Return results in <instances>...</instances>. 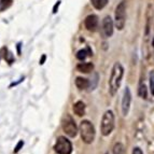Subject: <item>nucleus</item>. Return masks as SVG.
<instances>
[{
    "mask_svg": "<svg viewBox=\"0 0 154 154\" xmlns=\"http://www.w3.org/2000/svg\"><path fill=\"white\" fill-rule=\"evenodd\" d=\"M124 77V68L121 63H114L112 69H111L110 78H109V94L114 96L118 93L119 88L122 84V80Z\"/></svg>",
    "mask_w": 154,
    "mask_h": 154,
    "instance_id": "f257e3e1",
    "label": "nucleus"
},
{
    "mask_svg": "<svg viewBox=\"0 0 154 154\" xmlns=\"http://www.w3.org/2000/svg\"><path fill=\"white\" fill-rule=\"evenodd\" d=\"M79 131H80V135H81V139H82L83 142H85V143L90 144L95 140V136H96L95 127H94L92 122H90L88 120H83L80 123Z\"/></svg>",
    "mask_w": 154,
    "mask_h": 154,
    "instance_id": "f03ea898",
    "label": "nucleus"
},
{
    "mask_svg": "<svg viewBox=\"0 0 154 154\" xmlns=\"http://www.w3.org/2000/svg\"><path fill=\"white\" fill-rule=\"evenodd\" d=\"M114 122H116V118H114L113 111L107 110L103 113L101 123H100V131H101L103 136H109L112 133L113 128H114Z\"/></svg>",
    "mask_w": 154,
    "mask_h": 154,
    "instance_id": "7ed1b4c3",
    "label": "nucleus"
},
{
    "mask_svg": "<svg viewBox=\"0 0 154 154\" xmlns=\"http://www.w3.org/2000/svg\"><path fill=\"white\" fill-rule=\"evenodd\" d=\"M126 22V2L122 0L121 2L116 5L114 12V25L118 30H123Z\"/></svg>",
    "mask_w": 154,
    "mask_h": 154,
    "instance_id": "20e7f679",
    "label": "nucleus"
},
{
    "mask_svg": "<svg viewBox=\"0 0 154 154\" xmlns=\"http://www.w3.org/2000/svg\"><path fill=\"white\" fill-rule=\"evenodd\" d=\"M62 128L64 131V133L67 136L70 138H75L78 135V126L75 124V120L71 118V116L66 114V116H64L62 121Z\"/></svg>",
    "mask_w": 154,
    "mask_h": 154,
    "instance_id": "39448f33",
    "label": "nucleus"
},
{
    "mask_svg": "<svg viewBox=\"0 0 154 154\" xmlns=\"http://www.w3.org/2000/svg\"><path fill=\"white\" fill-rule=\"evenodd\" d=\"M54 150L58 154H71L72 152V144L70 140L66 137H58L56 140V143L54 146Z\"/></svg>",
    "mask_w": 154,
    "mask_h": 154,
    "instance_id": "423d86ee",
    "label": "nucleus"
},
{
    "mask_svg": "<svg viewBox=\"0 0 154 154\" xmlns=\"http://www.w3.org/2000/svg\"><path fill=\"white\" fill-rule=\"evenodd\" d=\"M131 88L128 86H126L123 93V97H122V105H121V110H122V116H127L131 110Z\"/></svg>",
    "mask_w": 154,
    "mask_h": 154,
    "instance_id": "0eeeda50",
    "label": "nucleus"
},
{
    "mask_svg": "<svg viewBox=\"0 0 154 154\" xmlns=\"http://www.w3.org/2000/svg\"><path fill=\"white\" fill-rule=\"evenodd\" d=\"M114 21L110 17L109 15L105 16L103 20V36L106 38H110L113 35V30H114Z\"/></svg>",
    "mask_w": 154,
    "mask_h": 154,
    "instance_id": "6e6552de",
    "label": "nucleus"
},
{
    "mask_svg": "<svg viewBox=\"0 0 154 154\" xmlns=\"http://www.w3.org/2000/svg\"><path fill=\"white\" fill-rule=\"evenodd\" d=\"M84 26L88 31H96L98 28V17L95 14L88 15L84 20Z\"/></svg>",
    "mask_w": 154,
    "mask_h": 154,
    "instance_id": "1a4fd4ad",
    "label": "nucleus"
},
{
    "mask_svg": "<svg viewBox=\"0 0 154 154\" xmlns=\"http://www.w3.org/2000/svg\"><path fill=\"white\" fill-rule=\"evenodd\" d=\"M75 86L79 88L80 91H84L88 90V88H91V81L88 79H85L82 77H78L75 81Z\"/></svg>",
    "mask_w": 154,
    "mask_h": 154,
    "instance_id": "9d476101",
    "label": "nucleus"
},
{
    "mask_svg": "<svg viewBox=\"0 0 154 154\" xmlns=\"http://www.w3.org/2000/svg\"><path fill=\"white\" fill-rule=\"evenodd\" d=\"M94 69V65L92 63H80L77 66V70L82 73H90Z\"/></svg>",
    "mask_w": 154,
    "mask_h": 154,
    "instance_id": "9b49d317",
    "label": "nucleus"
},
{
    "mask_svg": "<svg viewBox=\"0 0 154 154\" xmlns=\"http://www.w3.org/2000/svg\"><path fill=\"white\" fill-rule=\"evenodd\" d=\"M73 112L77 114L78 116H83L85 114V103L81 100L77 101L73 105Z\"/></svg>",
    "mask_w": 154,
    "mask_h": 154,
    "instance_id": "f8f14e48",
    "label": "nucleus"
},
{
    "mask_svg": "<svg viewBox=\"0 0 154 154\" xmlns=\"http://www.w3.org/2000/svg\"><path fill=\"white\" fill-rule=\"evenodd\" d=\"M91 2L96 10H103L108 5V0H91Z\"/></svg>",
    "mask_w": 154,
    "mask_h": 154,
    "instance_id": "ddd939ff",
    "label": "nucleus"
},
{
    "mask_svg": "<svg viewBox=\"0 0 154 154\" xmlns=\"http://www.w3.org/2000/svg\"><path fill=\"white\" fill-rule=\"evenodd\" d=\"M88 55H91V51L90 49H83V50H80V51H78L77 53V58L79 59V60H84L86 57L88 56Z\"/></svg>",
    "mask_w": 154,
    "mask_h": 154,
    "instance_id": "4468645a",
    "label": "nucleus"
},
{
    "mask_svg": "<svg viewBox=\"0 0 154 154\" xmlns=\"http://www.w3.org/2000/svg\"><path fill=\"white\" fill-rule=\"evenodd\" d=\"M112 154H125V148H124L123 143L118 142L114 144L112 150Z\"/></svg>",
    "mask_w": 154,
    "mask_h": 154,
    "instance_id": "2eb2a0df",
    "label": "nucleus"
},
{
    "mask_svg": "<svg viewBox=\"0 0 154 154\" xmlns=\"http://www.w3.org/2000/svg\"><path fill=\"white\" fill-rule=\"evenodd\" d=\"M138 94H139V96H140L141 98H143V99H146L148 93H146V85H144V83H140V85H139Z\"/></svg>",
    "mask_w": 154,
    "mask_h": 154,
    "instance_id": "dca6fc26",
    "label": "nucleus"
},
{
    "mask_svg": "<svg viewBox=\"0 0 154 154\" xmlns=\"http://www.w3.org/2000/svg\"><path fill=\"white\" fill-rule=\"evenodd\" d=\"M12 2H13V0H1V1H0V10L5 11V9L10 8Z\"/></svg>",
    "mask_w": 154,
    "mask_h": 154,
    "instance_id": "f3484780",
    "label": "nucleus"
},
{
    "mask_svg": "<svg viewBox=\"0 0 154 154\" xmlns=\"http://www.w3.org/2000/svg\"><path fill=\"white\" fill-rule=\"evenodd\" d=\"M149 82H150V93L154 96V71H151L149 75Z\"/></svg>",
    "mask_w": 154,
    "mask_h": 154,
    "instance_id": "a211bd4d",
    "label": "nucleus"
},
{
    "mask_svg": "<svg viewBox=\"0 0 154 154\" xmlns=\"http://www.w3.org/2000/svg\"><path fill=\"white\" fill-rule=\"evenodd\" d=\"M24 146V141H23V140H21V141L16 144L15 149H14V153H17V152L22 149V146Z\"/></svg>",
    "mask_w": 154,
    "mask_h": 154,
    "instance_id": "6ab92c4d",
    "label": "nucleus"
},
{
    "mask_svg": "<svg viewBox=\"0 0 154 154\" xmlns=\"http://www.w3.org/2000/svg\"><path fill=\"white\" fill-rule=\"evenodd\" d=\"M131 154H143V152H142V150L139 146H135L133 149V153Z\"/></svg>",
    "mask_w": 154,
    "mask_h": 154,
    "instance_id": "aec40b11",
    "label": "nucleus"
},
{
    "mask_svg": "<svg viewBox=\"0 0 154 154\" xmlns=\"http://www.w3.org/2000/svg\"><path fill=\"white\" fill-rule=\"evenodd\" d=\"M44 60H45V55H43L42 56V58H41V60H40V65H42L44 63Z\"/></svg>",
    "mask_w": 154,
    "mask_h": 154,
    "instance_id": "412c9836",
    "label": "nucleus"
}]
</instances>
